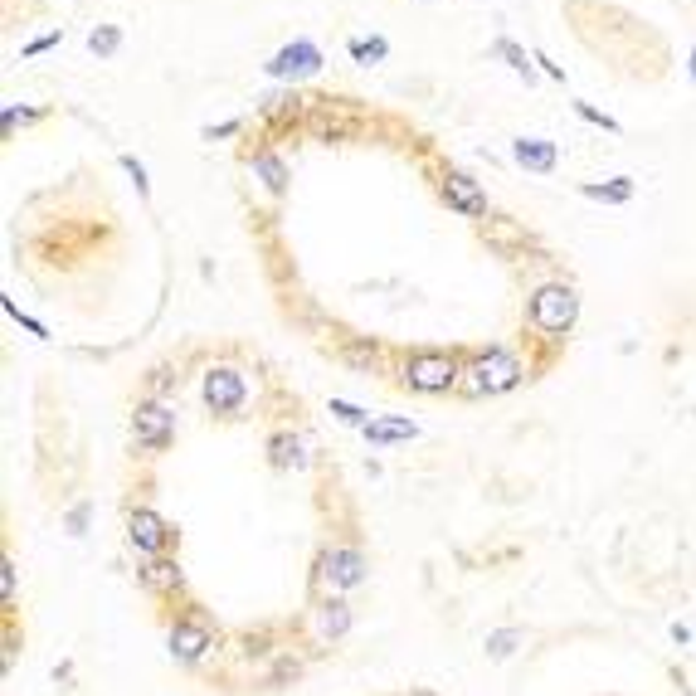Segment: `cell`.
Segmentation results:
<instances>
[{
	"label": "cell",
	"mask_w": 696,
	"mask_h": 696,
	"mask_svg": "<svg viewBox=\"0 0 696 696\" xmlns=\"http://www.w3.org/2000/svg\"><path fill=\"white\" fill-rule=\"evenodd\" d=\"M331 414H336L341 424H356V429H366V424H370V414L361 409V404H351V400H331Z\"/></svg>",
	"instance_id": "7402d4cb"
},
{
	"label": "cell",
	"mask_w": 696,
	"mask_h": 696,
	"mask_svg": "<svg viewBox=\"0 0 696 696\" xmlns=\"http://www.w3.org/2000/svg\"><path fill=\"white\" fill-rule=\"evenodd\" d=\"M419 434V424H409V419H370L366 424V439L375 448H385V443H404Z\"/></svg>",
	"instance_id": "5bb4252c"
},
{
	"label": "cell",
	"mask_w": 696,
	"mask_h": 696,
	"mask_svg": "<svg viewBox=\"0 0 696 696\" xmlns=\"http://www.w3.org/2000/svg\"><path fill=\"white\" fill-rule=\"evenodd\" d=\"M215 643H220V633L200 619V614H185V619H176V623H171V633H166V648H171V658H176V662L210 658V653H215Z\"/></svg>",
	"instance_id": "8992f818"
},
{
	"label": "cell",
	"mask_w": 696,
	"mask_h": 696,
	"mask_svg": "<svg viewBox=\"0 0 696 696\" xmlns=\"http://www.w3.org/2000/svg\"><path fill=\"white\" fill-rule=\"evenodd\" d=\"M122 171H127V176H132V181H137V195H142V200H147V195H151L147 166H142V161H137V156H132V151H127V156H122Z\"/></svg>",
	"instance_id": "cb8c5ba5"
},
{
	"label": "cell",
	"mask_w": 696,
	"mask_h": 696,
	"mask_svg": "<svg viewBox=\"0 0 696 696\" xmlns=\"http://www.w3.org/2000/svg\"><path fill=\"white\" fill-rule=\"evenodd\" d=\"M463 370H458V356L448 351H414L404 361V385L419 390V395H443V390H458Z\"/></svg>",
	"instance_id": "277c9868"
},
{
	"label": "cell",
	"mask_w": 696,
	"mask_h": 696,
	"mask_svg": "<svg viewBox=\"0 0 696 696\" xmlns=\"http://www.w3.org/2000/svg\"><path fill=\"white\" fill-rule=\"evenodd\" d=\"M512 156H516V166H526V171H536V176H550L555 161H560V147L546 142V137H516Z\"/></svg>",
	"instance_id": "8fae6325"
},
{
	"label": "cell",
	"mask_w": 696,
	"mask_h": 696,
	"mask_svg": "<svg viewBox=\"0 0 696 696\" xmlns=\"http://www.w3.org/2000/svg\"><path fill=\"white\" fill-rule=\"evenodd\" d=\"M366 580V555L351 546H327L317 555V570H312V589L327 594V599H341V589H356Z\"/></svg>",
	"instance_id": "3957f363"
},
{
	"label": "cell",
	"mask_w": 696,
	"mask_h": 696,
	"mask_svg": "<svg viewBox=\"0 0 696 696\" xmlns=\"http://www.w3.org/2000/svg\"><path fill=\"white\" fill-rule=\"evenodd\" d=\"M0 307H5V317H10V322H20V327L30 331V336H39V341L49 336V327H44V322H35V317H25V312H20V307L10 302V297H0Z\"/></svg>",
	"instance_id": "603a6c76"
},
{
	"label": "cell",
	"mask_w": 696,
	"mask_h": 696,
	"mask_svg": "<svg viewBox=\"0 0 696 696\" xmlns=\"http://www.w3.org/2000/svg\"><path fill=\"white\" fill-rule=\"evenodd\" d=\"M585 200H604V205H628L633 200V181L628 176H614V181H589L580 185Z\"/></svg>",
	"instance_id": "9a60e30c"
},
{
	"label": "cell",
	"mask_w": 696,
	"mask_h": 696,
	"mask_svg": "<svg viewBox=\"0 0 696 696\" xmlns=\"http://www.w3.org/2000/svg\"><path fill=\"white\" fill-rule=\"evenodd\" d=\"M317 633H322V638H346V633H351V604H346V599H322V609H317Z\"/></svg>",
	"instance_id": "4fadbf2b"
},
{
	"label": "cell",
	"mask_w": 696,
	"mask_h": 696,
	"mask_svg": "<svg viewBox=\"0 0 696 696\" xmlns=\"http://www.w3.org/2000/svg\"><path fill=\"white\" fill-rule=\"evenodd\" d=\"M59 39H64V30H49V35L30 39V44H25V59H30V54H44V49H54V44H59Z\"/></svg>",
	"instance_id": "83f0119b"
},
{
	"label": "cell",
	"mask_w": 696,
	"mask_h": 696,
	"mask_svg": "<svg viewBox=\"0 0 696 696\" xmlns=\"http://www.w3.org/2000/svg\"><path fill=\"white\" fill-rule=\"evenodd\" d=\"M687 69H692V78H696V49H692V54H687Z\"/></svg>",
	"instance_id": "4dcf8cb0"
},
{
	"label": "cell",
	"mask_w": 696,
	"mask_h": 696,
	"mask_svg": "<svg viewBox=\"0 0 696 696\" xmlns=\"http://www.w3.org/2000/svg\"><path fill=\"white\" fill-rule=\"evenodd\" d=\"M249 166H254V176L268 185L273 195H283V190H288V166H283V156H273V151H258Z\"/></svg>",
	"instance_id": "2e32d148"
},
{
	"label": "cell",
	"mask_w": 696,
	"mask_h": 696,
	"mask_svg": "<svg viewBox=\"0 0 696 696\" xmlns=\"http://www.w3.org/2000/svg\"><path fill=\"white\" fill-rule=\"evenodd\" d=\"M492 54H497V59H507V69H512V74H521L526 83L536 78L531 59H526V49H521V44H512V39H497V44H492Z\"/></svg>",
	"instance_id": "d6986e66"
},
{
	"label": "cell",
	"mask_w": 696,
	"mask_h": 696,
	"mask_svg": "<svg viewBox=\"0 0 696 696\" xmlns=\"http://www.w3.org/2000/svg\"><path fill=\"white\" fill-rule=\"evenodd\" d=\"M439 190H443V205L458 210L463 220H487V190H482V181H473L468 171H448Z\"/></svg>",
	"instance_id": "9c48e42d"
},
{
	"label": "cell",
	"mask_w": 696,
	"mask_h": 696,
	"mask_svg": "<svg viewBox=\"0 0 696 696\" xmlns=\"http://www.w3.org/2000/svg\"><path fill=\"white\" fill-rule=\"evenodd\" d=\"M244 122H220V127H205V142H215V137H229V132H239Z\"/></svg>",
	"instance_id": "f1b7e54d"
},
{
	"label": "cell",
	"mask_w": 696,
	"mask_h": 696,
	"mask_svg": "<svg viewBox=\"0 0 696 696\" xmlns=\"http://www.w3.org/2000/svg\"><path fill=\"white\" fill-rule=\"evenodd\" d=\"M521 643H526V628H497V633H487V658L507 662Z\"/></svg>",
	"instance_id": "ac0fdd59"
},
{
	"label": "cell",
	"mask_w": 696,
	"mask_h": 696,
	"mask_svg": "<svg viewBox=\"0 0 696 696\" xmlns=\"http://www.w3.org/2000/svg\"><path fill=\"white\" fill-rule=\"evenodd\" d=\"M575 317H580V293L570 283H546V288H536L531 302H526V322L541 331V336H565V331L575 327Z\"/></svg>",
	"instance_id": "6da1fadb"
},
{
	"label": "cell",
	"mask_w": 696,
	"mask_h": 696,
	"mask_svg": "<svg viewBox=\"0 0 696 696\" xmlns=\"http://www.w3.org/2000/svg\"><path fill=\"white\" fill-rule=\"evenodd\" d=\"M137 580H142V589H151V594H176V589L185 585L181 565H176L171 555H156V560H147V565L137 570Z\"/></svg>",
	"instance_id": "7c38bea8"
},
{
	"label": "cell",
	"mask_w": 696,
	"mask_h": 696,
	"mask_svg": "<svg viewBox=\"0 0 696 696\" xmlns=\"http://www.w3.org/2000/svg\"><path fill=\"white\" fill-rule=\"evenodd\" d=\"M268 463H273L278 473L297 468V463H302V439H297V434H273V439H268Z\"/></svg>",
	"instance_id": "e0dca14e"
},
{
	"label": "cell",
	"mask_w": 696,
	"mask_h": 696,
	"mask_svg": "<svg viewBox=\"0 0 696 696\" xmlns=\"http://www.w3.org/2000/svg\"><path fill=\"white\" fill-rule=\"evenodd\" d=\"M390 54V44L380 35H370V39H351V59H361V64H380Z\"/></svg>",
	"instance_id": "ffe728a7"
},
{
	"label": "cell",
	"mask_w": 696,
	"mask_h": 696,
	"mask_svg": "<svg viewBox=\"0 0 696 696\" xmlns=\"http://www.w3.org/2000/svg\"><path fill=\"white\" fill-rule=\"evenodd\" d=\"M516 380H521V361H516L507 346H492V351H482L473 366L463 370L458 390L463 395H507Z\"/></svg>",
	"instance_id": "7a4b0ae2"
},
{
	"label": "cell",
	"mask_w": 696,
	"mask_h": 696,
	"mask_svg": "<svg viewBox=\"0 0 696 696\" xmlns=\"http://www.w3.org/2000/svg\"><path fill=\"white\" fill-rule=\"evenodd\" d=\"M351 361H356V366H375L380 356H375V346H356V351H351Z\"/></svg>",
	"instance_id": "f546056e"
},
{
	"label": "cell",
	"mask_w": 696,
	"mask_h": 696,
	"mask_svg": "<svg viewBox=\"0 0 696 696\" xmlns=\"http://www.w3.org/2000/svg\"><path fill=\"white\" fill-rule=\"evenodd\" d=\"M575 112L585 117V122H594V127H604V132H619V122L609 117V112H599V108H589V103H575Z\"/></svg>",
	"instance_id": "484cf974"
},
{
	"label": "cell",
	"mask_w": 696,
	"mask_h": 696,
	"mask_svg": "<svg viewBox=\"0 0 696 696\" xmlns=\"http://www.w3.org/2000/svg\"><path fill=\"white\" fill-rule=\"evenodd\" d=\"M39 117H44L39 108H5L0 122H5V132H15V122H39Z\"/></svg>",
	"instance_id": "4316f807"
},
{
	"label": "cell",
	"mask_w": 696,
	"mask_h": 696,
	"mask_svg": "<svg viewBox=\"0 0 696 696\" xmlns=\"http://www.w3.org/2000/svg\"><path fill=\"white\" fill-rule=\"evenodd\" d=\"M317 69H322V49L312 39H293L288 49H278L268 59V74L273 78H312Z\"/></svg>",
	"instance_id": "30bf717a"
},
{
	"label": "cell",
	"mask_w": 696,
	"mask_h": 696,
	"mask_svg": "<svg viewBox=\"0 0 696 696\" xmlns=\"http://www.w3.org/2000/svg\"><path fill=\"white\" fill-rule=\"evenodd\" d=\"M171 521L166 516H156L151 507H132L127 512V541L142 550L147 560H156V555H166V546H171Z\"/></svg>",
	"instance_id": "ba28073f"
},
{
	"label": "cell",
	"mask_w": 696,
	"mask_h": 696,
	"mask_svg": "<svg viewBox=\"0 0 696 696\" xmlns=\"http://www.w3.org/2000/svg\"><path fill=\"white\" fill-rule=\"evenodd\" d=\"M0 599L15 604V560H10V555L0 560Z\"/></svg>",
	"instance_id": "d4e9b609"
},
{
	"label": "cell",
	"mask_w": 696,
	"mask_h": 696,
	"mask_svg": "<svg viewBox=\"0 0 696 696\" xmlns=\"http://www.w3.org/2000/svg\"><path fill=\"white\" fill-rule=\"evenodd\" d=\"M117 44H122V30H117V25H98V30L88 35V49H93V54H103V59L117 54Z\"/></svg>",
	"instance_id": "44dd1931"
},
{
	"label": "cell",
	"mask_w": 696,
	"mask_h": 696,
	"mask_svg": "<svg viewBox=\"0 0 696 696\" xmlns=\"http://www.w3.org/2000/svg\"><path fill=\"white\" fill-rule=\"evenodd\" d=\"M244 400H249V380H244L234 366H215L205 375V404H210L220 419H234V414L244 409Z\"/></svg>",
	"instance_id": "52a82bcc"
},
{
	"label": "cell",
	"mask_w": 696,
	"mask_h": 696,
	"mask_svg": "<svg viewBox=\"0 0 696 696\" xmlns=\"http://www.w3.org/2000/svg\"><path fill=\"white\" fill-rule=\"evenodd\" d=\"M176 439V414L161 400H142L132 409V443L147 448V453H166Z\"/></svg>",
	"instance_id": "5b68a950"
}]
</instances>
